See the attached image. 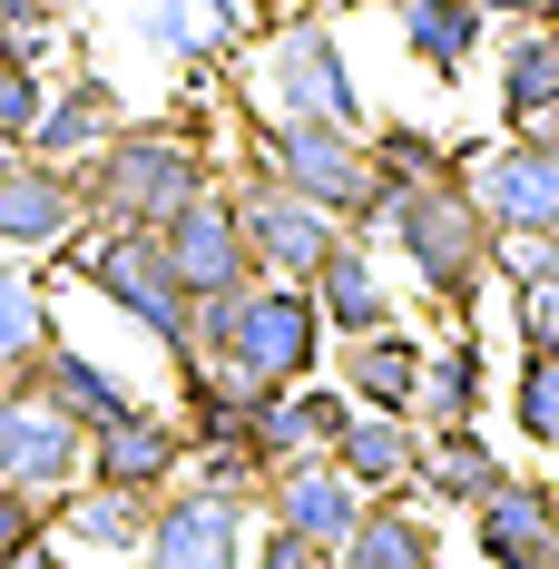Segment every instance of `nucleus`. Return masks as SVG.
Masks as SVG:
<instances>
[{"mask_svg": "<svg viewBox=\"0 0 559 569\" xmlns=\"http://www.w3.org/2000/svg\"><path fill=\"white\" fill-rule=\"evenodd\" d=\"M187 353L197 363H226V373H246L256 393H276V383H315V353H325V315H315V295L305 284H236V295H197V315H187Z\"/></svg>", "mask_w": 559, "mask_h": 569, "instance_id": "1", "label": "nucleus"}, {"mask_svg": "<svg viewBox=\"0 0 559 569\" xmlns=\"http://www.w3.org/2000/svg\"><path fill=\"white\" fill-rule=\"evenodd\" d=\"M50 343V284L30 276V256H0V383H20Z\"/></svg>", "mask_w": 559, "mask_h": 569, "instance_id": "27", "label": "nucleus"}, {"mask_svg": "<svg viewBox=\"0 0 559 569\" xmlns=\"http://www.w3.org/2000/svg\"><path fill=\"white\" fill-rule=\"evenodd\" d=\"M510 325H520V353H559V276L510 284Z\"/></svg>", "mask_w": 559, "mask_h": 569, "instance_id": "32", "label": "nucleus"}, {"mask_svg": "<svg viewBox=\"0 0 559 569\" xmlns=\"http://www.w3.org/2000/svg\"><path fill=\"white\" fill-rule=\"evenodd\" d=\"M501 118L520 138H559V30H510L501 50Z\"/></svg>", "mask_w": 559, "mask_h": 569, "instance_id": "21", "label": "nucleus"}, {"mask_svg": "<svg viewBox=\"0 0 559 569\" xmlns=\"http://www.w3.org/2000/svg\"><path fill=\"white\" fill-rule=\"evenodd\" d=\"M226 197H236V227H246L256 276H276V284H315V266L343 246V227L325 217V207L285 197L276 177H256V168H246V187H226Z\"/></svg>", "mask_w": 559, "mask_h": 569, "instance_id": "8", "label": "nucleus"}, {"mask_svg": "<svg viewBox=\"0 0 559 569\" xmlns=\"http://www.w3.org/2000/svg\"><path fill=\"white\" fill-rule=\"evenodd\" d=\"M256 118H335V128H353V109H363V89H353V59H343V40L305 10V20H276L266 40H256Z\"/></svg>", "mask_w": 559, "mask_h": 569, "instance_id": "6", "label": "nucleus"}, {"mask_svg": "<svg viewBox=\"0 0 559 569\" xmlns=\"http://www.w3.org/2000/svg\"><path fill=\"white\" fill-rule=\"evenodd\" d=\"M40 109H50V79H40L30 59H10V50H0V148H30Z\"/></svg>", "mask_w": 559, "mask_h": 569, "instance_id": "30", "label": "nucleus"}, {"mask_svg": "<svg viewBox=\"0 0 559 569\" xmlns=\"http://www.w3.org/2000/svg\"><path fill=\"white\" fill-rule=\"evenodd\" d=\"M246 168L276 177L285 197L325 207L335 227H373L383 217V177H373V148L335 128V118H246Z\"/></svg>", "mask_w": 559, "mask_h": 569, "instance_id": "3", "label": "nucleus"}, {"mask_svg": "<svg viewBox=\"0 0 559 569\" xmlns=\"http://www.w3.org/2000/svg\"><path fill=\"white\" fill-rule=\"evenodd\" d=\"M30 540H50V501H30V491H10V481H0V569L20 560Z\"/></svg>", "mask_w": 559, "mask_h": 569, "instance_id": "33", "label": "nucleus"}, {"mask_svg": "<svg viewBox=\"0 0 559 569\" xmlns=\"http://www.w3.org/2000/svg\"><path fill=\"white\" fill-rule=\"evenodd\" d=\"M10 569H79V560H69L59 540H30V550H20V560H10Z\"/></svg>", "mask_w": 559, "mask_h": 569, "instance_id": "36", "label": "nucleus"}, {"mask_svg": "<svg viewBox=\"0 0 559 569\" xmlns=\"http://www.w3.org/2000/svg\"><path fill=\"white\" fill-rule=\"evenodd\" d=\"M158 246H168V266H177L187 295H236V284H256V256H246V227H236V197H226V187H207L187 217H168Z\"/></svg>", "mask_w": 559, "mask_h": 569, "instance_id": "14", "label": "nucleus"}, {"mask_svg": "<svg viewBox=\"0 0 559 569\" xmlns=\"http://www.w3.org/2000/svg\"><path fill=\"white\" fill-rule=\"evenodd\" d=\"M373 227H392V246L412 256V276L432 284L442 305H471V295H481V266H491V217L471 207V187H461V177L392 187Z\"/></svg>", "mask_w": 559, "mask_h": 569, "instance_id": "4", "label": "nucleus"}, {"mask_svg": "<svg viewBox=\"0 0 559 569\" xmlns=\"http://www.w3.org/2000/svg\"><path fill=\"white\" fill-rule=\"evenodd\" d=\"M481 20H510V30H540V20H559V0H481Z\"/></svg>", "mask_w": 559, "mask_h": 569, "instance_id": "35", "label": "nucleus"}, {"mask_svg": "<svg viewBox=\"0 0 559 569\" xmlns=\"http://www.w3.org/2000/svg\"><path fill=\"white\" fill-rule=\"evenodd\" d=\"M402 50L432 79H461L481 50V0H402Z\"/></svg>", "mask_w": 559, "mask_h": 569, "instance_id": "26", "label": "nucleus"}, {"mask_svg": "<svg viewBox=\"0 0 559 569\" xmlns=\"http://www.w3.org/2000/svg\"><path fill=\"white\" fill-rule=\"evenodd\" d=\"M246 569H325V560H305V550H295V540H285V530H266V540H256V550H246Z\"/></svg>", "mask_w": 559, "mask_h": 569, "instance_id": "34", "label": "nucleus"}, {"mask_svg": "<svg viewBox=\"0 0 559 569\" xmlns=\"http://www.w3.org/2000/svg\"><path fill=\"white\" fill-rule=\"evenodd\" d=\"M89 236V197H79V168H50L30 148L0 158V246L10 256H59Z\"/></svg>", "mask_w": 559, "mask_h": 569, "instance_id": "11", "label": "nucleus"}, {"mask_svg": "<svg viewBox=\"0 0 559 569\" xmlns=\"http://www.w3.org/2000/svg\"><path fill=\"white\" fill-rule=\"evenodd\" d=\"M217 187V158L197 148V128H118L109 148L79 168V197H89V227H168L197 197Z\"/></svg>", "mask_w": 559, "mask_h": 569, "instance_id": "2", "label": "nucleus"}, {"mask_svg": "<svg viewBox=\"0 0 559 569\" xmlns=\"http://www.w3.org/2000/svg\"><path fill=\"white\" fill-rule=\"evenodd\" d=\"M118 128H128V99H118L109 79H59L50 109H40V128H30V158H50V168H89L99 148H109Z\"/></svg>", "mask_w": 559, "mask_h": 569, "instance_id": "18", "label": "nucleus"}, {"mask_svg": "<svg viewBox=\"0 0 559 569\" xmlns=\"http://www.w3.org/2000/svg\"><path fill=\"white\" fill-rule=\"evenodd\" d=\"M20 393H40L50 412H69L79 432H109L118 412H138V393L118 383V373L99 363V353H79V343H59V335L40 343V363L20 373Z\"/></svg>", "mask_w": 559, "mask_h": 569, "instance_id": "20", "label": "nucleus"}, {"mask_svg": "<svg viewBox=\"0 0 559 569\" xmlns=\"http://www.w3.org/2000/svg\"><path fill=\"white\" fill-rule=\"evenodd\" d=\"M501 481H510V471L491 461V442H481L471 422H451V432H422V481H412V491H432V501H451V511H481Z\"/></svg>", "mask_w": 559, "mask_h": 569, "instance_id": "24", "label": "nucleus"}, {"mask_svg": "<svg viewBox=\"0 0 559 569\" xmlns=\"http://www.w3.org/2000/svg\"><path fill=\"white\" fill-rule=\"evenodd\" d=\"M335 569H442V530L402 501H363V530L343 540Z\"/></svg>", "mask_w": 559, "mask_h": 569, "instance_id": "25", "label": "nucleus"}, {"mask_svg": "<svg viewBox=\"0 0 559 569\" xmlns=\"http://www.w3.org/2000/svg\"><path fill=\"white\" fill-rule=\"evenodd\" d=\"M343 422H353V393H343V383L335 393H325V383H276V393L246 402V452L266 461V471H276V461H325Z\"/></svg>", "mask_w": 559, "mask_h": 569, "instance_id": "13", "label": "nucleus"}, {"mask_svg": "<svg viewBox=\"0 0 559 569\" xmlns=\"http://www.w3.org/2000/svg\"><path fill=\"white\" fill-rule=\"evenodd\" d=\"M20 20H50V0H0V40H10Z\"/></svg>", "mask_w": 559, "mask_h": 569, "instance_id": "37", "label": "nucleus"}, {"mask_svg": "<svg viewBox=\"0 0 559 569\" xmlns=\"http://www.w3.org/2000/svg\"><path fill=\"white\" fill-rule=\"evenodd\" d=\"M305 295H315V315H325V325H335L343 343H353V335H383V325H392V295H383L373 256H363L353 236H343L335 256L315 266V284H305Z\"/></svg>", "mask_w": 559, "mask_h": 569, "instance_id": "23", "label": "nucleus"}, {"mask_svg": "<svg viewBox=\"0 0 559 569\" xmlns=\"http://www.w3.org/2000/svg\"><path fill=\"white\" fill-rule=\"evenodd\" d=\"M0 158H10V148H0Z\"/></svg>", "mask_w": 559, "mask_h": 569, "instance_id": "38", "label": "nucleus"}, {"mask_svg": "<svg viewBox=\"0 0 559 569\" xmlns=\"http://www.w3.org/2000/svg\"><path fill=\"white\" fill-rule=\"evenodd\" d=\"M0 481H10V491H30V501L79 491V481H89V432H79L69 412H50L40 393L0 383Z\"/></svg>", "mask_w": 559, "mask_h": 569, "instance_id": "10", "label": "nucleus"}, {"mask_svg": "<svg viewBox=\"0 0 559 569\" xmlns=\"http://www.w3.org/2000/svg\"><path fill=\"white\" fill-rule=\"evenodd\" d=\"M471 530H481L491 569H559V491L550 481H501L471 511Z\"/></svg>", "mask_w": 559, "mask_h": 569, "instance_id": "17", "label": "nucleus"}, {"mask_svg": "<svg viewBox=\"0 0 559 569\" xmlns=\"http://www.w3.org/2000/svg\"><path fill=\"white\" fill-rule=\"evenodd\" d=\"M422 422L451 432V422H481V343L451 335L442 353H422Z\"/></svg>", "mask_w": 559, "mask_h": 569, "instance_id": "28", "label": "nucleus"}, {"mask_svg": "<svg viewBox=\"0 0 559 569\" xmlns=\"http://www.w3.org/2000/svg\"><path fill=\"white\" fill-rule=\"evenodd\" d=\"M550 30H559V20H550Z\"/></svg>", "mask_w": 559, "mask_h": 569, "instance_id": "39", "label": "nucleus"}, {"mask_svg": "<svg viewBox=\"0 0 559 569\" xmlns=\"http://www.w3.org/2000/svg\"><path fill=\"white\" fill-rule=\"evenodd\" d=\"M266 520H276L285 540L305 550V560H343V540L363 530V491L343 481L335 461H276L266 471Z\"/></svg>", "mask_w": 559, "mask_h": 569, "instance_id": "12", "label": "nucleus"}, {"mask_svg": "<svg viewBox=\"0 0 559 569\" xmlns=\"http://www.w3.org/2000/svg\"><path fill=\"white\" fill-rule=\"evenodd\" d=\"M128 569H138V560H128Z\"/></svg>", "mask_w": 559, "mask_h": 569, "instance_id": "40", "label": "nucleus"}, {"mask_svg": "<svg viewBox=\"0 0 559 569\" xmlns=\"http://www.w3.org/2000/svg\"><path fill=\"white\" fill-rule=\"evenodd\" d=\"M343 393L363 402V412H402V422H412V412H422V343L412 335H353L343 343Z\"/></svg>", "mask_w": 559, "mask_h": 569, "instance_id": "22", "label": "nucleus"}, {"mask_svg": "<svg viewBox=\"0 0 559 569\" xmlns=\"http://www.w3.org/2000/svg\"><path fill=\"white\" fill-rule=\"evenodd\" d=\"M246 520H256V501H226V491H158V511H148V550H138V569H246Z\"/></svg>", "mask_w": 559, "mask_h": 569, "instance_id": "9", "label": "nucleus"}, {"mask_svg": "<svg viewBox=\"0 0 559 569\" xmlns=\"http://www.w3.org/2000/svg\"><path fill=\"white\" fill-rule=\"evenodd\" d=\"M79 276L109 295L118 315L138 325L148 343H168V353H187V315H197V295L177 284L168 246H158V227H89L79 246H59Z\"/></svg>", "mask_w": 559, "mask_h": 569, "instance_id": "5", "label": "nucleus"}, {"mask_svg": "<svg viewBox=\"0 0 559 569\" xmlns=\"http://www.w3.org/2000/svg\"><path fill=\"white\" fill-rule=\"evenodd\" d=\"M363 148H373V177H383V187H432V177H451L442 148H432L422 128H383V138H363Z\"/></svg>", "mask_w": 559, "mask_h": 569, "instance_id": "31", "label": "nucleus"}, {"mask_svg": "<svg viewBox=\"0 0 559 569\" xmlns=\"http://www.w3.org/2000/svg\"><path fill=\"white\" fill-rule=\"evenodd\" d=\"M177 471H187V422H168L158 402H138V412H118L109 432H89V481H118V491H168Z\"/></svg>", "mask_w": 559, "mask_h": 569, "instance_id": "15", "label": "nucleus"}, {"mask_svg": "<svg viewBox=\"0 0 559 569\" xmlns=\"http://www.w3.org/2000/svg\"><path fill=\"white\" fill-rule=\"evenodd\" d=\"M510 422H520V442L559 452V353H520V383H510Z\"/></svg>", "mask_w": 559, "mask_h": 569, "instance_id": "29", "label": "nucleus"}, {"mask_svg": "<svg viewBox=\"0 0 559 569\" xmlns=\"http://www.w3.org/2000/svg\"><path fill=\"white\" fill-rule=\"evenodd\" d=\"M148 491H118V481H79V491H59L50 501V540H69L79 560H109L128 569L138 550H148Z\"/></svg>", "mask_w": 559, "mask_h": 569, "instance_id": "16", "label": "nucleus"}, {"mask_svg": "<svg viewBox=\"0 0 559 569\" xmlns=\"http://www.w3.org/2000/svg\"><path fill=\"white\" fill-rule=\"evenodd\" d=\"M471 207L491 217V236H559V138H501L471 148Z\"/></svg>", "mask_w": 559, "mask_h": 569, "instance_id": "7", "label": "nucleus"}, {"mask_svg": "<svg viewBox=\"0 0 559 569\" xmlns=\"http://www.w3.org/2000/svg\"><path fill=\"white\" fill-rule=\"evenodd\" d=\"M325 461H335L363 501H392V491L422 481V432H412L402 412H363V402H353V422L335 432V452H325Z\"/></svg>", "mask_w": 559, "mask_h": 569, "instance_id": "19", "label": "nucleus"}]
</instances>
